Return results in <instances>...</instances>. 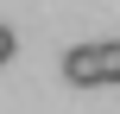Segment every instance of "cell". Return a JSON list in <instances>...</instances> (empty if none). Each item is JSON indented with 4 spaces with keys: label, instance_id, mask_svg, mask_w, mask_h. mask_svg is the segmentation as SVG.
<instances>
[{
    "label": "cell",
    "instance_id": "obj_1",
    "mask_svg": "<svg viewBox=\"0 0 120 114\" xmlns=\"http://www.w3.org/2000/svg\"><path fill=\"white\" fill-rule=\"evenodd\" d=\"M63 76L76 89H108V83H120V44H70L63 51Z\"/></svg>",
    "mask_w": 120,
    "mask_h": 114
},
{
    "label": "cell",
    "instance_id": "obj_2",
    "mask_svg": "<svg viewBox=\"0 0 120 114\" xmlns=\"http://www.w3.org/2000/svg\"><path fill=\"white\" fill-rule=\"evenodd\" d=\"M13 57V25H0V63Z\"/></svg>",
    "mask_w": 120,
    "mask_h": 114
}]
</instances>
